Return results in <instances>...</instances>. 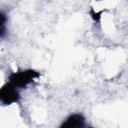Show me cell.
Returning <instances> with one entry per match:
<instances>
[{"mask_svg": "<svg viewBox=\"0 0 128 128\" xmlns=\"http://www.w3.org/2000/svg\"><path fill=\"white\" fill-rule=\"evenodd\" d=\"M40 77V72L34 69H22L12 72L8 76V82L12 83L18 89L26 88Z\"/></svg>", "mask_w": 128, "mask_h": 128, "instance_id": "1", "label": "cell"}, {"mask_svg": "<svg viewBox=\"0 0 128 128\" xmlns=\"http://www.w3.org/2000/svg\"><path fill=\"white\" fill-rule=\"evenodd\" d=\"M20 100V94L18 88L12 83L6 82L0 89V102L4 106L12 105Z\"/></svg>", "mask_w": 128, "mask_h": 128, "instance_id": "2", "label": "cell"}, {"mask_svg": "<svg viewBox=\"0 0 128 128\" xmlns=\"http://www.w3.org/2000/svg\"><path fill=\"white\" fill-rule=\"evenodd\" d=\"M86 125L85 117L80 113L69 115L60 125L61 128H83Z\"/></svg>", "mask_w": 128, "mask_h": 128, "instance_id": "3", "label": "cell"}, {"mask_svg": "<svg viewBox=\"0 0 128 128\" xmlns=\"http://www.w3.org/2000/svg\"><path fill=\"white\" fill-rule=\"evenodd\" d=\"M6 23H7V15L4 11H1V30H0V37L4 38L6 34Z\"/></svg>", "mask_w": 128, "mask_h": 128, "instance_id": "4", "label": "cell"}]
</instances>
